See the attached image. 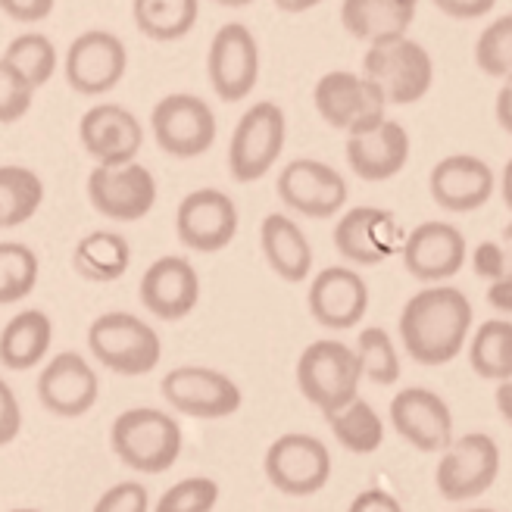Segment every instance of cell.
I'll return each instance as SVG.
<instances>
[{
	"label": "cell",
	"instance_id": "cell-1",
	"mask_svg": "<svg viewBox=\"0 0 512 512\" xmlns=\"http://www.w3.org/2000/svg\"><path fill=\"white\" fill-rule=\"evenodd\" d=\"M472 322L475 310L469 297L447 281H434L403 303L397 331L413 363L447 366L469 344Z\"/></svg>",
	"mask_w": 512,
	"mask_h": 512
},
{
	"label": "cell",
	"instance_id": "cell-2",
	"mask_svg": "<svg viewBox=\"0 0 512 512\" xmlns=\"http://www.w3.org/2000/svg\"><path fill=\"white\" fill-rule=\"evenodd\" d=\"M110 447L132 472L163 475L182 456V425L157 406H132L116 416Z\"/></svg>",
	"mask_w": 512,
	"mask_h": 512
},
{
	"label": "cell",
	"instance_id": "cell-3",
	"mask_svg": "<svg viewBox=\"0 0 512 512\" xmlns=\"http://www.w3.org/2000/svg\"><path fill=\"white\" fill-rule=\"evenodd\" d=\"M363 75L381 88L388 107H409L431 91L434 60L425 44L409 35H397L369 44L363 54Z\"/></svg>",
	"mask_w": 512,
	"mask_h": 512
},
{
	"label": "cell",
	"instance_id": "cell-4",
	"mask_svg": "<svg viewBox=\"0 0 512 512\" xmlns=\"http://www.w3.org/2000/svg\"><path fill=\"white\" fill-rule=\"evenodd\" d=\"M363 366L356 350L344 341L322 338L303 347L297 360V388L319 413H335L360 394Z\"/></svg>",
	"mask_w": 512,
	"mask_h": 512
},
{
	"label": "cell",
	"instance_id": "cell-5",
	"mask_svg": "<svg viewBox=\"0 0 512 512\" xmlns=\"http://www.w3.org/2000/svg\"><path fill=\"white\" fill-rule=\"evenodd\" d=\"M88 347L94 360L119 375L138 378L160 366L163 341L157 328L132 313H104L88 328Z\"/></svg>",
	"mask_w": 512,
	"mask_h": 512
},
{
	"label": "cell",
	"instance_id": "cell-6",
	"mask_svg": "<svg viewBox=\"0 0 512 512\" xmlns=\"http://www.w3.org/2000/svg\"><path fill=\"white\" fill-rule=\"evenodd\" d=\"M288 141V116L275 100H260L238 119L228 141V172L235 182H260L278 163Z\"/></svg>",
	"mask_w": 512,
	"mask_h": 512
},
{
	"label": "cell",
	"instance_id": "cell-7",
	"mask_svg": "<svg viewBox=\"0 0 512 512\" xmlns=\"http://www.w3.org/2000/svg\"><path fill=\"white\" fill-rule=\"evenodd\" d=\"M500 475V447L491 434L469 431L453 438L434 469V488L447 503H469L484 497Z\"/></svg>",
	"mask_w": 512,
	"mask_h": 512
},
{
	"label": "cell",
	"instance_id": "cell-8",
	"mask_svg": "<svg viewBox=\"0 0 512 512\" xmlns=\"http://www.w3.org/2000/svg\"><path fill=\"white\" fill-rule=\"evenodd\" d=\"M316 113L344 135L366 132V128L388 119V100L381 88L363 72L331 69L313 88Z\"/></svg>",
	"mask_w": 512,
	"mask_h": 512
},
{
	"label": "cell",
	"instance_id": "cell-9",
	"mask_svg": "<svg viewBox=\"0 0 512 512\" xmlns=\"http://www.w3.org/2000/svg\"><path fill=\"white\" fill-rule=\"evenodd\" d=\"M150 132L163 153L175 160L203 157L216 144V113L203 97L178 91L157 100L150 113Z\"/></svg>",
	"mask_w": 512,
	"mask_h": 512
},
{
	"label": "cell",
	"instance_id": "cell-10",
	"mask_svg": "<svg viewBox=\"0 0 512 512\" xmlns=\"http://www.w3.org/2000/svg\"><path fill=\"white\" fill-rule=\"evenodd\" d=\"M269 484L285 497H313L331 478L328 447L306 431H288L275 438L263 456Z\"/></svg>",
	"mask_w": 512,
	"mask_h": 512
},
{
	"label": "cell",
	"instance_id": "cell-11",
	"mask_svg": "<svg viewBox=\"0 0 512 512\" xmlns=\"http://www.w3.org/2000/svg\"><path fill=\"white\" fill-rule=\"evenodd\" d=\"M160 394L175 413L207 422L235 416L244 403L238 381L210 366H178L166 372L160 381Z\"/></svg>",
	"mask_w": 512,
	"mask_h": 512
},
{
	"label": "cell",
	"instance_id": "cell-12",
	"mask_svg": "<svg viewBox=\"0 0 512 512\" xmlns=\"http://www.w3.org/2000/svg\"><path fill=\"white\" fill-rule=\"evenodd\" d=\"M128 50L119 35L107 29L82 32L66 50V85L82 97H104L125 79Z\"/></svg>",
	"mask_w": 512,
	"mask_h": 512
},
{
	"label": "cell",
	"instance_id": "cell-13",
	"mask_svg": "<svg viewBox=\"0 0 512 512\" xmlns=\"http://www.w3.org/2000/svg\"><path fill=\"white\" fill-rule=\"evenodd\" d=\"M275 191L288 210L306 219H335L347 203V178L322 160L297 157L278 172Z\"/></svg>",
	"mask_w": 512,
	"mask_h": 512
},
{
	"label": "cell",
	"instance_id": "cell-14",
	"mask_svg": "<svg viewBox=\"0 0 512 512\" xmlns=\"http://www.w3.org/2000/svg\"><path fill=\"white\" fill-rule=\"evenodd\" d=\"M91 207L113 222H141L157 203V178L135 160L119 166H94L88 175Z\"/></svg>",
	"mask_w": 512,
	"mask_h": 512
},
{
	"label": "cell",
	"instance_id": "cell-15",
	"mask_svg": "<svg viewBox=\"0 0 512 512\" xmlns=\"http://www.w3.org/2000/svg\"><path fill=\"white\" fill-rule=\"evenodd\" d=\"M207 75L216 97L238 104L260 82V44L244 22H225L207 50Z\"/></svg>",
	"mask_w": 512,
	"mask_h": 512
},
{
	"label": "cell",
	"instance_id": "cell-16",
	"mask_svg": "<svg viewBox=\"0 0 512 512\" xmlns=\"http://www.w3.org/2000/svg\"><path fill=\"white\" fill-rule=\"evenodd\" d=\"M238 207L219 188H197L182 197L175 210V235L188 250L219 253L238 235Z\"/></svg>",
	"mask_w": 512,
	"mask_h": 512
},
{
	"label": "cell",
	"instance_id": "cell-17",
	"mask_svg": "<svg viewBox=\"0 0 512 512\" xmlns=\"http://www.w3.org/2000/svg\"><path fill=\"white\" fill-rule=\"evenodd\" d=\"M388 419L400 438L419 453H441L456 438L453 409L438 391L422 388V384L403 388L397 397H391Z\"/></svg>",
	"mask_w": 512,
	"mask_h": 512
},
{
	"label": "cell",
	"instance_id": "cell-18",
	"mask_svg": "<svg viewBox=\"0 0 512 512\" xmlns=\"http://www.w3.org/2000/svg\"><path fill=\"white\" fill-rule=\"evenodd\" d=\"M400 222L384 207H353L338 222L331 241L353 266H381L403 247Z\"/></svg>",
	"mask_w": 512,
	"mask_h": 512
},
{
	"label": "cell",
	"instance_id": "cell-19",
	"mask_svg": "<svg viewBox=\"0 0 512 512\" xmlns=\"http://www.w3.org/2000/svg\"><path fill=\"white\" fill-rule=\"evenodd\" d=\"M400 256L406 272L416 281L434 285V281H450L456 272H463L469 260V244L466 235L450 222H419L403 238Z\"/></svg>",
	"mask_w": 512,
	"mask_h": 512
},
{
	"label": "cell",
	"instance_id": "cell-20",
	"mask_svg": "<svg viewBox=\"0 0 512 512\" xmlns=\"http://www.w3.org/2000/svg\"><path fill=\"white\" fill-rule=\"evenodd\" d=\"M100 397V378L82 353L63 350L50 356L38 375V400L47 413L60 419H79L91 413Z\"/></svg>",
	"mask_w": 512,
	"mask_h": 512
},
{
	"label": "cell",
	"instance_id": "cell-21",
	"mask_svg": "<svg viewBox=\"0 0 512 512\" xmlns=\"http://www.w3.org/2000/svg\"><path fill=\"white\" fill-rule=\"evenodd\" d=\"M497 175L475 153H450L428 172V194L447 213H475L494 197Z\"/></svg>",
	"mask_w": 512,
	"mask_h": 512
},
{
	"label": "cell",
	"instance_id": "cell-22",
	"mask_svg": "<svg viewBox=\"0 0 512 512\" xmlns=\"http://www.w3.org/2000/svg\"><path fill=\"white\" fill-rule=\"evenodd\" d=\"M138 297L150 316L163 322H182L200 303V275L185 256L166 253L141 275Z\"/></svg>",
	"mask_w": 512,
	"mask_h": 512
},
{
	"label": "cell",
	"instance_id": "cell-23",
	"mask_svg": "<svg viewBox=\"0 0 512 512\" xmlns=\"http://www.w3.org/2000/svg\"><path fill=\"white\" fill-rule=\"evenodd\" d=\"M310 316L331 331H347L360 325L369 313V285L350 266H325L313 275L306 294Z\"/></svg>",
	"mask_w": 512,
	"mask_h": 512
},
{
	"label": "cell",
	"instance_id": "cell-24",
	"mask_svg": "<svg viewBox=\"0 0 512 512\" xmlns=\"http://www.w3.org/2000/svg\"><path fill=\"white\" fill-rule=\"evenodd\" d=\"M79 141L100 166H119L138 157L144 147V125L119 104H97L79 122Z\"/></svg>",
	"mask_w": 512,
	"mask_h": 512
},
{
	"label": "cell",
	"instance_id": "cell-25",
	"mask_svg": "<svg viewBox=\"0 0 512 512\" xmlns=\"http://www.w3.org/2000/svg\"><path fill=\"white\" fill-rule=\"evenodd\" d=\"M409 150H413V141H409L406 125L397 119H381L366 132L347 135L344 147L350 172L363 182H388L400 175L409 163Z\"/></svg>",
	"mask_w": 512,
	"mask_h": 512
},
{
	"label": "cell",
	"instance_id": "cell-26",
	"mask_svg": "<svg viewBox=\"0 0 512 512\" xmlns=\"http://www.w3.org/2000/svg\"><path fill=\"white\" fill-rule=\"evenodd\" d=\"M260 247L269 269L288 281V285H300L313 275V247L303 228L285 216V213H269L260 225Z\"/></svg>",
	"mask_w": 512,
	"mask_h": 512
},
{
	"label": "cell",
	"instance_id": "cell-27",
	"mask_svg": "<svg viewBox=\"0 0 512 512\" xmlns=\"http://www.w3.org/2000/svg\"><path fill=\"white\" fill-rule=\"evenodd\" d=\"M416 10H419V0H344L341 25L350 38L363 44H375L384 38L409 35Z\"/></svg>",
	"mask_w": 512,
	"mask_h": 512
},
{
	"label": "cell",
	"instance_id": "cell-28",
	"mask_svg": "<svg viewBox=\"0 0 512 512\" xmlns=\"http://www.w3.org/2000/svg\"><path fill=\"white\" fill-rule=\"evenodd\" d=\"M54 344V322L44 310H22L0 328V366L29 372L41 366Z\"/></svg>",
	"mask_w": 512,
	"mask_h": 512
},
{
	"label": "cell",
	"instance_id": "cell-29",
	"mask_svg": "<svg viewBox=\"0 0 512 512\" xmlns=\"http://www.w3.org/2000/svg\"><path fill=\"white\" fill-rule=\"evenodd\" d=\"M72 266L85 281H97V285H110L119 281L128 266H132V247L119 232H91L85 235L72 250Z\"/></svg>",
	"mask_w": 512,
	"mask_h": 512
},
{
	"label": "cell",
	"instance_id": "cell-30",
	"mask_svg": "<svg viewBox=\"0 0 512 512\" xmlns=\"http://www.w3.org/2000/svg\"><path fill=\"white\" fill-rule=\"evenodd\" d=\"M325 422L335 434V441L356 456H369L384 444V419L378 409L356 394L350 403H344L335 413H325Z\"/></svg>",
	"mask_w": 512,
	"mask_h": 512
},
{
	"label": "cell",
	"instance_id": "cell-31",
	"mask_svg": "<svg viewBox=\"0 0 512 512\" xmlns=\"http://www.w3.org/2000/svg\"><path fill=\"white\" fill-rule=\"evenodd\" d=\"M132 19L150 41H178L194 32L200 0H132Z\"/></svg>",
	"mask_w": 512,
	"mask_h": 512
},
{
	"label": "cell",
	"instance_id": "cell-32",
	"mask_svg": "<svg viewBox=\"0 0 512 512\" xmlns=\"http://www.w3.org/2000/svg\"><path fill=\"white\" fill-rule=\"evenodd\" d=\"M469 366L484 381H503L512 375V319H488L475 328L466 344Z\"/></svg>",
	"mask_w": 512,
	"mask_h": 512
},
{
	"label": "cell",
	"instance_id": "cell-33",
	"mask_svg": "<svg viewBox=\"0 0 512 512\" xmlns=\"http://www.w3.org/2000/svg\"><path fill=\"white\" fill-rule=\"evenodd\" d=\"M44 203V182L29 166H0V228L29 222Z\"/></svg>",
	"mask_w": 512,
	"mask_h": 512
},
{
	"label": "cell",
	"instance_id": "cell-34",
	"mask_svg": "<svg viewBox=\"0 0 512 512\" xmlns=\"http://www.w3.org/2000/svg\"><path fill=\"white\" fill-rule=\"evenodd\" d=\"M38 253L22 241H0V306L19 303L38 285Z\"/></svg>",
	"mask_w": 512,
	"mask_h": 512
},
{
	"label": "cell",
	"instance_id": "cell-35",
	"mask_svg": "<svg viewBox=\"0 0 512 512\" xmlns=\"http://www.w3.org/2000/svg\"><path fill=\"white\" fill-rule=\"evenodd\" d=\"M4 57L13 69H19L25 79H29L38 88H44L57 72V47L47 35L41 32H22L16 35L7 47H4Z\"/></svg>",
	"mask_w": 512,
	"mask_h": 512
},
{
	"label": "cell",
	"instance_id": "cell-36",
	"mask_svg": "<svg viewBox=\"0 0 512 512\" xmlns=\"http://www.w3.org/2000/svg\"><path fill=\"white\" fill-rule=\"evenodd\" d=\"M356 356H360V366H363V378H369L372 384H388L400 381V353L394 338L384 331L381 325H366L356 338Z\"/></svg>",
	"mask_w": 512,
	"mask_h": 512
},
{
	"label": "cell",
	"instance_id": "cell-37",
	"mask_svg": "<svg viewBox=\"0 0 512 512\" xmlns=\"http://www.w3.org/2000/svg\"><path fill=\"white\" fill-rule=\"evenodd\" d=\"M475 66L488 79H512V13L497 16L481 29L475 41Z\"/></svg>",
	"mask_w": 512,
	"mask_h": 512
},
{
	"label": "cell",
	"instance_id": "cell-38",
	"mask_svg": "<svg viewBox=\"0 0 512 512\" xmlns=\"http://www.w3.org/2000/svg\"><path fill=\"white\" fill-rule=\"evenodd\" d=\"M219 481L207 475H191L175 481L157 500V512H210L219 503Z\"/></svg>",
	"mask_w": 512,
	"mask_h": 512
},
{
	"label": "cell",
	"instance_id": "cell-39",
	"mask_svg": "<svg viewBox=\"0 0 512 512\" xmlns=\"http://www.w3.org/2000/svg\"><path fill=\"white\" fill-rule=\"evenodd\" d=\"M35 85L0 57V125H13L32 110Z\"/></svg>",
	"mask_w": 512,
	"mask_h": 512
},
{
	"label": "cell",
	"instance_id": "cell-40",
	"mask_svg": "<svg viewBox=\"0 0 512 512\" xmlns=\"http://www.w3.org/2000/svg\"><path fill=\"white\" fill-rule=\"evenodd\" d=\"M147 509H150V494L141 481H119L94 503V512H147Z\"/></svg>",
	"mask_w": 512,
	"mask_h": 512
},
{
	"label": "cell",
	"instance_id": "cell-41",
	"mask_svg": "<svg viewBox=\"0 0 512 512\" xmlns=\"http://www.w3.org/2000/svg\"><path fill=\"white\" fill-rule=\"evenodd\" d=\"M22 431V406L16 400V391L0 378V447H7L19 438Z\"/></svg>",
	"mask_w": 512,
	"mask_h": 512
},
{
	"label": "cell",
	"instance_id": "cell-42",
	"mask_svg": "<svg viewBox=\"0 0 512 512\" xmlns=\"http://www.w3.org/2000/svg\"><path fill=\"white\" fill-rule=\"evenodd\" d=\"M431 7L441 10L450 19L472 22V19H484V16H488L497 7V0H431Z\"/></svg>",
	"mask_w": 512,
	"mask_h": 512
},
{
	"label": "cell",
	"instance_id": "cell-43",
	"mask_svg": "<svg viewBox=\"0 0 512 512\" xmlns=\"http://www.w3.org/2000/svg\"><path fill=\"white\" fill-rule=\"evenodd\" d=\"M57 0H0V10H4L13 22H44L54 13Z\"/></svg>",
	"mask_w": 512,
	"mask_h": 512
},
{
	"label": "cell",
	"instance_id": "cell-44",
	"mask_svg": "<svg viewBox=\"0 0 512 512\" xmlns=\"http://www.w3.org/2000/svg\"><path fill=\"white\" fill-rule=\"evenodd\" d=\"M472 266H475V272L481 275V278H497L500 272H506V253H503V247L500 244H494V241H481L478 247H475V253H472Z\"/></svg>",
	"mask_w": 512,
	"mask_h": 512
},
{
	"label": "cell",
	"instance_id": "cell-45",
	"mask_svg": "<svg viewBox=\"0 0 512 512\" xmlns=\"http://www.w3.org/2000/svg\"><path fill=\"white\" fill-rule=\"evenodd\" d=\"M400 500L391 491H381V488H369L360 491L350 503V512H400Z\"/></svg>",
	"mask_w": 512,
	"mask_h": 512
},
{
	"label": "cell",
	"instance_id": "cell-46",
	"mask_svg": "<svg viewBox=\"0 0 512 512\" xmlns=\"http://www.w3.org/2000/svg\"><path fill=\"white\" fill-rule=\"evenodd\" d=\"M488 303L494 306L497 313L512 316V269H506L497 278H491V285H488Z\"/></svg>",
	"mask_w": 512,
	"mask_h": 512
},
{
	"label": "cell",
	"instance_id": "cell-47",
	"mask_svg": "<svg viewBox=\"0 0 512 512\" xmlns=\"http://www.w3.org/2000/svg\"><path fill=\"white\" fill-rule=\"evenodd\" d=\"M494 116L500 122V128L506 135H512V79L503 82V88L497 91V100H494Z\"/></svg>",
	"mask_w": 512,
	"mask_h": 512
},
{
	"label": "cell",
	"instance_id": "cell-48",
	"mask_svg": "<svg viewBox=\"0 0 512 512\" xmlns=\"http://www.w3.org/2000/svg\"><path fill=\"white\" fill-rule=\"evenodd\" d=\"M494 403H497V413L506 425H512V375L497 381V391H494Z\"/></svg>",
	"mask_w": 512,
	"mask_h": 512
},
{
	"label": "cell",
	"instance_id": "cell-49",
	"mask_svg": "<svg viewBox=\"0 0 512 512\" xmlns=\"http://www.w3.org/2000/svg\"><path fill=\"white\" fill-rule=\"evenodd\" d=\"M272 4L281 10V13H306V10H313L319 4H325V0H272Z\"/></svg>",
	"mask_w": 512,
	"mask_h": 512
},
{
	"label": "cell",
	"instance_id": "cell-50",
	"mask_svg": "<svg viewBox=\"0 0 512 512\" xmlns=\"http://www.w3.org/2000/svg\"><path fill=\"white\" fill-rule=\"evenodd\" d=\"M500 197L506 203V210L512 213V157L506 160V166L500 172Z\"/></svg>",
	"mask_w": 512,
	"mask_h": 512
},
{
	"label": "cell",
	"instance_id": "cell-51",
	"mask_svg": "<svg viewBox=\"0 0 512 512\" xmlns=\"http://www.w3.org/2000/svg\"><path fill=\"white\" fill-rule=\"evenodd\" d=\"M216 4H222V7H232V10H241V7H250L253 0H216Z\"/></svg>",
	"mask_w": 512,
	"mask_h": 512
}]
</instances>
